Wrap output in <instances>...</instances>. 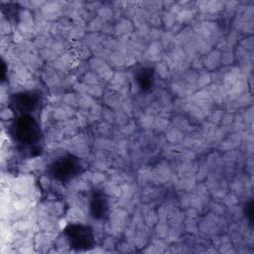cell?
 <instances>
[{
    "label": "cell",
    "mask_w": 254,
    "mask_h": 254,
    "mask_svg": "<svg viewBox=\"0 0 254 254\" xmlns=\"http://www.w3.org/2000/svg\"><path fill=\"white\" fill-rule=\"evenodd\" d=\"M11 136L23 149L41 150L42 131L34 115H19L11 126Z\"/></svg>",
    "instance_id": "obj_1"
},
{
    "label": "cell",
    "mask_w": 254,
    "mask_h": 254,
    "mask_svg": "<svg viewBox=\"0 0 254 254\" xmlns=\"http://www.w3.org/2000/svg\"><path fill=\"white\" fill-rule=\"evenodd\" d=\"M83 170V165L79 158L66 153L57 157L48 166L47 172L54 180L66 183L76 176H78Z\"/></svg>",
    "instance_id": "obj_2"
},
{
    "label": "cell",
    "mask_w": 254,
    "mask_h": 254,
    "mask_svg": "<svg viewBox=\"0 0 254 254\" xmlns=\"http://www.w3.org/2000/svg\"><path fill=\"white\" fill-rule=\"evenodd\" d=\"M64 234L69 246L74 250H89L95 245V236L92 228L81 223L68 224Z\"/></svg>",
    "instance_id": "obj_3"
},
{
    "label": "cell",
    "mask_w": 254,
    "mask_h": 254,
    "mask_svg": "<svg viewBox=\"0 0 254 254\" xmlns=\"http://www.w3.org/2000/svg\"><path fill=\"white\" fill-rule=\"evenodd\" d=\"M41 95L36 91H21L11 97V108L19 115H33L41 104Z\"/></svg>",
    "instance_id": "obj_4"
},
{
    "label": "cell",
    "mask_w": 254,
    "mask_h": 254,
    "mask_svg": "<svg viewBox=\"0 0 254 254\" xmlns=\"http://www.w3.org/2000/svg\"><path fill=\"white\" fill-rule=\"evenodd\" d=\"M109 209L108 198L102 191H94L89 201V213L94 219H103Z\"/></svg>",
    "instance_id": "obj_5"
},
{
    "label": "cell",
    "mask_w": 254,
    "mask_h": 254,
    "mask_svg": "<svg viewBox=\"0 0 254 254\" xmlns=\"http://www.w3.org/2000/svg\"><path fill=\"white\" fill-rule=\"evenodd\" d=\"M135 80L142 91H149L155 83V69L149 65H142L136 69Z\"/></svg>",
    "instance_id": "obj_6"
},
{
    "label": "cell",
    "mask_w": 254,
    "mask_h": 254,
    "mask_svg": "<svg viewBox=\"0 0 254 254\" xmlns=\"http://www.w3.org/2000/svg\"><path fill=\"white\" fill-rule=\"evenodd\" d=\"M246 215L249 218V221L252 222L253 220V201H249L246 205Z\"/></svg>",
    "instance_id": "obj_7"
}]
</instances>
